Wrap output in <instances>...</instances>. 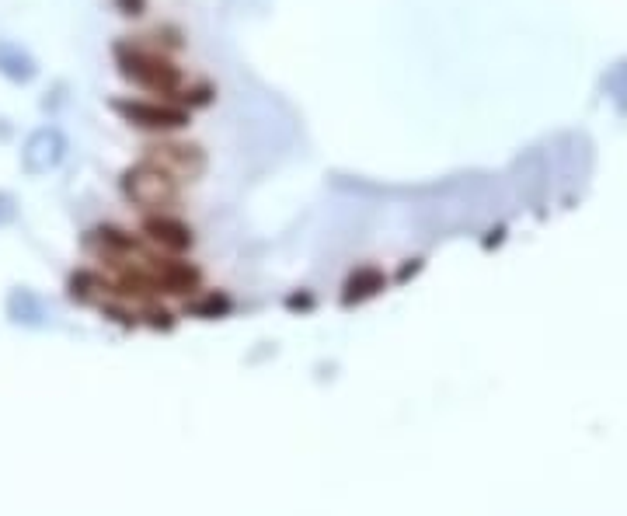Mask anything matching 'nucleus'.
<instances>
[{"label": "nucleus", "instance_id": "obj_1", "mask_svg": "<svg viewBox=\"0 0 627 516\" xmlns=\"http://www.w3.org/2000/svg\"><path fill=\"white\" fill-rule=\"evenodd\" d=\"M115 60H119V74L126 77V81H133L136 88H147V91H154V95H175V91L182 88V70L161 53L119 46Z\"/></svg>", "mask_w": 627, "mask_h": 516}, {"label": "nucleus", "instance_id": "obj_2", "mask_svg": "<svg viewBox=\"0 0 627 516\" xmlns=\"http://www.w3.org/2000/svg\"><path fill=\"white\" fill-rule=\"evenodd\" d=\"M122 192L133 199L136 206L147 210H168L178 203V182L164 164H136L122 175Z\"/></svg>", "mask_w": 627, "mask_h": 516}, {"label": "nucleus", "instance_id": "obj_3", "mask_svg": "<svg viewBox=\"0 0 627 516\" xmlns=\"http://www.w3.org/2000/svg\"><path fill=\"white\" fill-rule=\"evenodd\" d=\"M63 157H67V136H63L56 126H42L25 140L21 168H25L28 175H46V171H53Z\"/></svg>", "mask_w": 627, "mask_h": 516}, {"label": "nucleus", "instance_id": "obj_4", "mask_svg": "<svg viewBox=\"0 0 627 516\" xmlns=\"http://www.w3.org/2000/svg\"><path fill=\"white\" fill-rule=\"evenodd\" d=\"M112 109L119 112L126 123L140 126V129H182L189 123V112L175 109V105H161V102H112Z\"/></svg>", "mask_w": 627, "mask_h": 516}, {"label": "nucleus", "instance_id": "obj_5", "mask_svg": "<svg viewBox=\"0 0 627 516\" xmlns=\"http://www.w3.org/2000/svg\"><path fill=\"white\" fill-rule=\"evenodd\" d=\"M143 234H147L154 245H161L164 252L178 255V252H185V248H192V231L175 217H150L147 224H143Z\"/></svg>", "mask_w": 627, "mask_h": 516}, {"label": "nucleus", "instance_id": "obj_6", "mask_svg": "<svg viewBox=\"0 0 627 516\" xmlns=\"http://www.w3.org/2000/svg\"><path fill=\"white\" fill-rule=\"evenodd\" d=\"M0 74L11 77V81H18V84H28L35 74H39V67H35V60L25 53V49L4 39L0 42Z\"/></svg>", "mask_w": 627, "mask_h": 516}, {"label": "nucleus", "instance_id": "obj_7", "mask_svg": "<svg viewBox=\"0 0 627 516\" xmlns=\"http://www.w3.org/2000/svg\"><path fill=\"white\" fill-rule=\"evenodd\" d=\"M154 276H157V286H161V290H168V293H189L192 286L199 283V272L192 269V265H185V262L157 265Z\"/></svg>", "mask_w": 627, "mask_h": 516}, {"label": "nucleus", "instance_id": "obj_8", "mask_svg": "<svg viewBox=\"0 0 627 516\" xmlns=\"http://www.w3.org/2000/svg\"><path fill=\"white\" fill-rule=\"evenodd\" d=\"M7 314H11L14 321H25V325H42L46 307H42V300L35 297L32 290H14L11 300H7Z\"/></svg>", "mask_w": 627, "mask_h": 516}, {"label": "nucleus", "instance_id": "obj_9", "mask_svg": "<svg viewBox=\"0 0 627 516\" xmlns=\"http://www.w3.org/2000/svg\"><path fill=\"white\" fill-rule=\"evenodd\" d=\"M377 290H384V276H380L377 269H363L349 279V293H345V300H363Z\"/></svg>", "mask_w": 627, "mask_h": 516}, {"label": "nucleus", "instance_id": "obj_10", "mask_svg": "<svg viewBox=\"0 0 627 516\" xmlns=\"http://www.w3.org/2000/svg\"><path fill=\"white\" fill-rule=\"evenodd\" d=\"M14 213H18V210H14V199L7 196V192H0V224H11Z\"/></svg>", "mask_w": 627, "mask_h": 516}]
</instances>
